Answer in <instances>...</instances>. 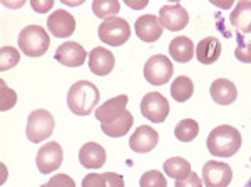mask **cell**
Masks as SVG:
<instances>
[{
    "label": "cell",
    "mask_w": 251,
    "mask_h": 187,
    "mask_svg": "<svg viewBox=\"0 0 251 187\" xmlns=\"http://www.w3.org/2000/svg\"><path fill=\"white\" fill-rule=\"evenodd\" d=\"M99 100V89L89 80H79L67 92V105L75 116H89L94 109H97Z\"/></svg>",
    "instance_id": "obj_1"
},
{
    "label": "cell",
    "mask_w": 251,
    "mask_h": 187,
    "mask_svg": "<svg viewBox=\"0 0 251 187\" xmlns=\"http://www.w3.org/2000/svg\"><path fill=\"white\" fill-rule=\"evenodd\" d=\"M241 134L233 125H220L208 136L206 145L216 157H231L241 149Z\"/></svg>",
    "instance_id": "obj_2"
},
{
    "label": "cell",
    "mask_w": 251,
    "mask_h": 187,
    "mask_svg": "<svg viewBox=\"0 0 251 187\" xmlns=\"http://www.w3.org/2000/svg\"><path fill=\"white\" fill-rule=\"evenodd\" d=\"M50 46V37L40 25H27L19 34V48L27 57H40Z\"/></svg>",
    "instance_id": "obj_3"
},
{
    "label": "cell",
    "mask_w": 251,
    "mask_h": 187,
    "mask_svg": "<svg viewBox=\"0 0 251 187\" xmlns=\"http://www.w3.org/2000/svg\"><path fill=\"white\" fill-rule=\"evenodd\" d=\"M55 127L54 116L46 109H37V111L30 112L29 119H27V139L30 142H42L46 140L49 136H52Z\"/></svg>",
    "instance_id": "obj_4"
},
{
    "label": "cell",
    "mask_w": 251,
    "mask_h": 187,
    "mask_svg": "<svg viewBox=\"0 0 251 187\" xmlns=\"http://www.w3.org/2000/svg\"><path fill=\"white\" fill-rule=\"evenodd\" d=\"M129 37H131V27L121 17H111L99 25V39L107 46H124Z\"/></svg>",
    "instance_id": "obj_5"
},
{
    "label": "cell",
    "mask_w": 251,
    "mask_h": 187,
    "mask_svg": "<svg viewBox=\"0 0 251 187\" xmlns=\"http://www.w3.org/2000/svg\"><path fill=\"white\" fill-rule=\"evenodd\" d=\"M174 67L171 64V59L166 55H152L144 64V77L149 84L152 85H164L169 82L173 77Z\"/></svg>",
    "instance_id": "obj_6"
},
{
    "label": "cell",
    "mask_w": 251,
    "mask_h": 187,
    "mask_svg": "<svg viewBox=\"0 0 251 187\" xmlns=\"http://www.w3.org/2000/svg\"><path fill=\"white\" fill-rule=\"evenodd\" d=\"M141 114L148 120L161 124L169 116V102L168 99L159 92H149L144 95L143 102H141Z\"/></svg>",
    "instance_id": "obj_7"
},
{
    "label": "cell",
    "mask_w": 251,
    "mask_h": 187,
    "mask_svg": "<svg viewBox=\"0 0 251 187\" xmlns=\"http://www.w3.org/2000/svg\"><path fill=\"white\" fill-rule=\"evenodd\" d=\"M233 170L226 162L209 161L203 167V182L206 187H228L231 184Z\"/></svg>",
    "instance_id": "obj_8"
},
{
    "label": "cell",
    "mask_w": 251,
    "mask_h": 187,
    "mask_svg": "<svg viewBox=\"0 0 251 187\" xmlns=\"http://www.w3.org/2000/svg\"><path fill=\"white\" fill-rule=\"evenodd\" d=\"M64 161V150L57 142H47L37 152V167L42 174H50L60 167Z\"/></svg>",
    "instance_id": "obj_9"
},
{
    "label": "cell",
    "mask_w": 251,
    "mask_h": 187,
    "mask_svg": "<svg viewBox=\"0 0 251 187\" xmlns=\"http://www.w3.org/2000/svg\"><path fill=\"white\" fill-rule=\"evenodd\" d=\"M159 20L161 25L171 32L183 30L189 23L188 10L184 9L181 3H174V5H164L159 10Z\"/></svg>",
    "instance_id": "obj_10"
},
{
    "label": "cell",
    "mask_w": 251,
    "mask_h": 187,
    "mask_svg": "<svg viewBox=\"0 0 251 187\" xmlns=\"http://www.w3.org/2000/svg\"><path fill=\"white\" fill-rule=\"evenodd\" d=\"M55 60L66 67H80L86 62L87 52L77 42H64L55 50Z\"/></svg>",
    "instance_id": "obj_11"
},
{
    "label": "cell",
    "mask_w": 251,
    "mask_h": 187,
    "mask_svg": "<svg viewBox=\"0 0 251 187\" xmlns=\"http://www.w3.org/2000/svg\"><path fill=\"white\" fill-rule=\"evenodd\" d=\"M47 27L54 37L67 39L74 34L75 30V19L66 10H55L54 14L49 15Z\"/></svg>",
    "instance_id": "obj_12"
},
{
    "label": "cell",
    "mask_w": 251,
    "mask_h": 187,
    "mask_svg": "<svg viewBox=\"0 0 251 187\" xmlns=\"http://www.w3.org/2000/svg\"><path fill=\"white\" fill-rule=\"evenodd\" d=\"M136 34L141 40L148 44L157 42V39H161L163 35V25H161V20L157 19V15L148 14V15H141L134 23Z\"/></svg>",
    "instance_id": "obj_13"
},
{
    "label": "cell",
    "mask_w": 251,
    "mask_h": 187,
    "mask_svg": "<svg viewBox=\"0 0 251 187\" xmlns=\"http://www.w3.org/2000/svg\"><path fill=\"white\" fill-rule=\"evenodd\" d=\"M159 142V134L149 125H141L136 129V132L129 139V147L137 154L151 152Z\"/></svg>",
    "instance_id": "obj_14"
},
{
    "label": "cell",
    "mask_w": 251,
    "mask_h": 187,
    "mask_svg": "<svg viewBox=\"0 0 251 187\" xmlns=\"http://www.w3.org/2000/svg\"><path fill=\"white\" fill-rule=\"evenodd\" d=\"M116 66L114 54L111 50L104 47H96L89 54V69H91L92 74L96 75H107L112 72V69Z\"/></svg>",
    "instance_id": "obj_15"
},
{
    "label": "cell",
    "mask_w": 251,
    "mask_h": 187,
    "mask_svg": "<svg viewBox=\"0 0 251 187\" xmlns=\"http://www.w3.org/2000/svg\"><path fill=\"white\" fill-rule=\"evenodd\" d=\"M127 100H129V97L123 94V95H117L114 99H109L104 104H100L99 107L96 109L97 120H100V124H106V122H112L114 119H117L124 111H127V109H126Z\"/></svg>",
    "instance_id": "obj_16"
},
{
    "label": "cell",
    "mask_w": 251,
    "mask_h": 187,
    "mask_svg": "<svg viewBox=\"0 0 251 187\" xmlns=\"http://www.w3.org/2000/svg\"><path fill=\"white\" fill-rule=\"evenodd\" d=\"M79 162L86 169H99L106 164V149L97 142H87L79 150Z\"/></svg>",
    "instance_id": "obj_17"
},
{
    "label": "cell",
    "mask_w": 251,
    "mask_h": 187,
    "mask_svg": "<svg viewBox=\"0 0 251 187\" xmlns=\"http://www.w3.org/2000/svg\"><path fill=\"white\" fill-rule=\"evenodd\" d=\"M209 94L211 99L220 105H229L236 100L238 91L236 85L228 79H216L209 87Z\"/></svg>",
    "instance_id": "obj_18"
},
{
    "label": "cell",
    "mask_w": 251,
    "mask_h": 187,
    "mask_svg": "<svg viewBox=\"0 0 251 187\" xmlns=\"http://www.w3.org/2000/svg\"><path fill=\"white\" fill-rule=\"evenodd\" d=\"M169 54H171L173 60L186 64V62H189V60H193V57L196 55V48H194V44L191 39L184 37V35H179V37L173 39L171 44H169Z\"/></svg>",
    "instance_id": "obj_19"
},
{
    "label": "cell",
    "mask_w": 251,
    "mask_h": 187,
    "mask_svg": "<svg viewBox=\"0 0 251 187\" xmlns=\"http://www.w3.org/2000/svg\"><path fill=\"white\" fill-rule=\"evenodd\" d=\"M221 42L216 37H206L201 42H198L196 47V55L198 60L204 66H209V64H214L221 55Z\"/></svg>",
    "instance_id": "obj_20"
},
{
    "label": "cell",
    "mask_w": 251,
    "mask_h": 187,
    "mask_svg": "<svg viewBox=\"0 0 251 187\" xmlns=\"http://www.w3.org/2000/svg\"><path fill=\"white\" fill-rule=\"evenodd\" d=\"M134 124V117L129 111H124L117 119L112 122H106V124H100L102 132L109 137H123L129 132L131 125Z\"/></svg>",
    "instance_id": "obj_21"
},
{
    "label": "cell",
    "mask_w": 251,
    "mask_h": 187,
    "mask_svg": "<svg viewBox=\"0 0 251 187\" xmlns=\"http://www.w3.org/2000/svg\"><path fill=\"white\" fill-rule=\"evenodd\" d=\"M229 22L243 34L251 32V2H248V0L238 2V5L234 7V10L229 15Z\"/></svg>",
    "instance_id": "obj_22"
},
{
    "label": "cell",
    "mask_w": 251,
    "mask_h": 187,
    "mask_svg": "<svg viewBox=\"0 0 251 187\" xmlns=\"http://www.w3.org/2000/svg\"><path fill=\"white\" fill-rule=\"evenodd\" d=\"M193 92H194L193 80L186 75L176 77L174 82L171 84V97L176 102H186V100H189Z\"/></svg>",
    "instance_id": "obj_23"
},
{
    "label": "cell",
    "mask_w": 251,
    "mask_h": 187,
    "mask_svg": "<svg viewBox=\"0 0 251 187\" xmlns=\"http://www.w3.org/2000/svg\"><path fill=\"white\" fill-rule=\"evenodd\" d=\"M164 172L166 176H171L177 179H186L191 174V164L183 157H171L164 162Z\"/></svg>",
    "instance_id": "obj_24"
},
{
    "label": "cell",
    "mask_w": 251,
    "mask_h": 187,
    "mask_svg": "<svg viewBox=\"0 0 251 187\" xmlns=\"http://www.w3.org/2000/svg\"><path fill=\"white\" fill-rule=\"evenodd\" d=\"M198 134H200V125L193 119H183L174 129V136L181 142H191L196 139Z\"/></svg>",
    "instance_id": "obj_25"
},
{
    "label": "cell",
    "mask_w": 251,
    "mask_h": 187,
    "mask_svg": "<svg viewBox=\"0 0 251 187\" xmlns=\"http://www.w3.org/2000/svg\"><path fill=\"white\" fill-rule=\"evenodd\" d=\"M121 10V3L116 2V0H96L92 2V12L96 14V17L99 19H111L116 17Z\"/></svg>",
    "instance_id": "obj_26"
},
{
    "label": "cell",
    "mask_w": 251,
    "mask_h": 187,
    "mask_svg": "<svg viewBox=\"0 0 251 187\" xmlns=\"http://www.w3.org/2000/svg\"><path fill=\"white\" fill-rule=\"evenodd\" d=\"M19 60H20V54L17 48L2 47V50H0V70L14 69L19 64Z\"/></svg>",
    "instance_id": "obj_27"
},
{
    "label": "cell",
    "mask_w": 251,
    "mask_h": 187,
    "mask_svg": "<svg viewBox=\"0 0 251 187\" xmlns=\"http://www.w3.org/2000/svg\"><path fill=\"white\" fill-rule=\"evenodd\" d=\"M141 187H168V181L159 170H148L139 179Z\"/></svg>",
    "instance_id": "obj_28"
},
{
    "label": "cell",
    "mask_w": 251,
    "mask_h": 187,
    "mask_svg": "<svg viewBox=\"0 0 251 187\" xmlns=\"http://www.w3.org/2000/svg\"><path fill=\"white\" fill-rule=\"evenodd\" d=\"M0 91H2V97H0V109L2 111H9L17 102V95H15V91L10 89L9 85L5 84V80H0Z\"/></svg>",
    "instance_id": "obj_29"
},
{
    "label": "cell",
    "mask_w": 251,
    "mask_h": 187,
    "mask_svg": "<svg viewBox=\"0 0 251 187\" xmlns=\"http://www.w3.org/2000/svg\"><path fill=\"white\" fill-rule=\"evenodd\" d=\"M40 187H75V182L67 174H57V176H52L47 184Z\"/></svg>",
    "instance_id": "obj_30"
},
{
    "label": "cell",
    "mask_w": 251,
    "mask_h": 187,
    "mask_svg": "<svg viewBox=\"0 0 251 187\" xmlns=\"http://www.w3.org/2000/svg\"><path fill=\"white\" fill-rule=\"evenodd\" d=\"M234 57L243 64H251V44L240 39V44L234 50Z\"/></svg>",
    "instance_id": "obj_31"
},
{
    "label": "cell",
    "mask_w": 251,
    "mask_h": 187,
    "mask_svg": "<svg viewBox=\"0 0 251 187\" xmlns=\"http://www.w3.org/2000/svg\"><path fill=\"white\" fill-rule=\"evenodd\" d=\"M174 187H203V181L196 172H191L186 179H177Z\"/></svg>",
    "instance_id": "obj_32"
},
{
    "label": "cell",
    "mask_w": 251,
    "mask_h": 187,
    "mask_svg": "<svg viewBox=\"0 0 251 187\" xmlns=\"http://www.w3.org/2000/svg\"><path fill=\"white\" fill-rule=\"evenodd\" d=\"M82 187H106L104 174H89L82 179Z\"/></svg>",
    "instance_id": "obj_33"
},
{
    "label": "cell",
    "mask_w": 251,
    "mask_h": 187,
    "mask_svg": "<svg viewBox=\"0 0 251 187\" xmlns=\"http://www.w3.org/2000/svg\"><path fill=\"white\" fill-rule=\"evenodd\" d=\"M104 179H106V187H124V179L121 174L106 172L104 174Z\"/></svg>",
    "instance_id": "obj_34"
},
{
    "label": "cell",
    "mask_w": 251,
    "mask_h": 187,
    "mask_svg": "<svg viewBox=\"0 0 251 187\" xmlns=\"http://www.w3.org/2000/svg\"><path fill=\"white\" fill-rule=\"evenodd\" d=\"M30 5H32V9L35 12H39V14H47V12L54 7V2H52V0H32Z\"/></svg>",
    "instance_id": "obj_35"
},
{
    "label": "cell",
    "mask_w": 251,
    "mask_h": 187,
    "mask_svg": "<svg viewBox=\"0 0 251 187\" xmlns=\"http://www.w3.org/2000/svg\"><path fill=\"white\" fill-rule=\"evenodd\" d=\"M126 5L131 7V9H143V7L148 5V0H141V2H132V0H127Z\"/></svg>",
    "instance_id": "obj_36"
},
{
    "label": "cell",
    "mask_w": 251,
    "mask_h": 187,
    "mask_svg": "<svg viewBox=\"0 0 251 187\" xmlns=\"http://www.w3.org/2000/svg\"><path fill=\"white\" fill-rule=\"evenodd\" d=\"M214 5H218V7H225V9H228V7H231L233 5V2H213Z\"/></svg>",
    "instance_id": "obj_37"
},
{
    "label": "cell",
    "mask_w": 251,
    "mask_h": 187,
    "mask_svg": "<svg viewBox=\"0 0 251 187\" xmlns=\"http://www.w3.org/2000/svg\"><path fill=\"white\" fill-rule=\"evenodd\" d=\"M66 3H67V5H72V7H74V5H80L82 2H66Z\"/></svg>",
    "instance_id": "obj_38"
},
{
    "label": "cell",
    "mask_w": 251,
    "mask_h": 187,
    "mask_svg": "<svg viewBox=\"0 0 251 187\" xmlns=\"http://www.w3.org/2000/svg\"><path fill=\"white\" fill-rule=\"evenodd\" d=\"M245 187H251V179H250L248 182H246V184H245Z\"/></svg>",
    "instance_id": "obj_39"
}]
</instances>
